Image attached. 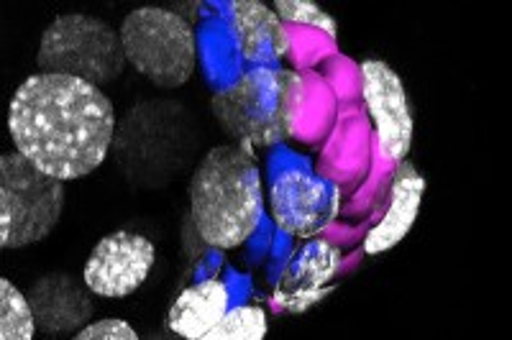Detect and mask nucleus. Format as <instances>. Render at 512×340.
<instances>
[{
	"label": "nucleus",
	"instance_id": "1",
	"mask_svg": "<svg viewBox=\"0 0 512 340\" xmlns=\"http://www.w3.org/2000/svg\"><path fill=\"white\" fill-rule=\"evenodd\" d=\"M113 128L116 113L108 95L67 75L29 77L8 110L18 154L59 182L95 172L111 149Z\"/></svg>",
	"mask_w": 512,
	"mask_h": 340
},
{
	"label": "nucleus",
	"instance_id": "2",
	"mask_svg": "<svg viewBox=\"0 0 512 340\" xmlns=\"http://www.w3.org/2000/svg\"><path fill=\"white\" fill-rule=\"evenodd\" d=\"M192 223L213 248H236L259 228L262 174L249 144L216 146L190 182Z\"/></svg>",
	"mask_w": 512,
	"mask_h": 340
},
{
	"label": "nucleus",
	"instance_id": "3",
	"mask_svg": "<svg viewBox=\"0 0 512 340\" xmlns=\"http://www.w3.org/2000/svg\"><path fill=\"white\" fill-rule=\"evenodd\" d=\"M297 103L300 77L295 72L256 67L213 95V113L223 131L241 144L277 146L292 133Z\"/></svg>",
	"mask_w": 512,
	"mask_h": 340
},
{
	"label": "nucleus",
	"instance_id": "4",
	"mask_svg": "<svg viewBox=\"0 0 512 340\" xmlns=\"http://www.w3.org/2000/svg\"><path fill=\"white\" fill-rule=\"evenodd\" d=\"M36 64L44 75H67L93 87L111 85L123 72V44L116 29L93 16H57L41 36Z\"/></svg>",
	"mask_w": 512,
	"mask_h": 340
},
{
	"label": "nucleus",
	"instance_id": "5",
	"mask_svg": "<svg viewBox=\"0 0 512 340\" xmlns=\"http://www.w3.org/2000/svg\"><path fill=\"white\" fill-rule=\"evenodd\" d=\"M123 57L157 87L175 90L195 72V34L185 18L164 8H136L123 18Z\"/></svg>",
	"mask_w": 512,
	"mask_h": 340
},
{
	"label": "nucleus",
	"instance_id": "6",
	"mask_svg": "<svg viewBox=\"0 0 512 340\" xmlns=\"http://www.w3.org/2000/svg\"><path fill=\"white\" fill-rule=\"evenodd\" d=\"M0 187L11 200V238L8 248L44 241L57 228L64 208V182L39 172L18 151L0 156Z\"/></svg>",
	"mask_w": 512,
	"mask_h": 340
},
{
	"label": "nucleus",
	"instance_id": "7",
	"mask_svg": "<svg viewBox=\"0 0 512 340\" xmlns=\"http://www.w3.org/2000/svg\"><path fill=\"white\" fill-rule=\"evenodd\" d=\"M361 95L367 103L369 116L377 126L379 146L392 162H402L413 144V113L400 77L390 64L369 59L361 64Z\"/></svg>",
	"mask_w": 512,
	"mask_h": 340
},
{
	"label": "nucleus",
	"instance_id": "8",
	"mask_svg": "<svg viewBox=\"0 0 512 340\" xmlns=\"http://www.w3.org/2000/svg\"><path fill=\"white\" fill-rule=\"evenodd\" d=\"M157 251L144 236L118 231L93 248L82 279L103 297H128L146 282Z\"/></svg>",
	"mask_w": 512,
	"mask_h": 340
},
{
	"label": "nucleus",
	"instance_id": "9",
	"mask_svg": "<svg viewBox=\"0 0 512 340\" xmlns=\"http://www.w3.org/2000/svg\"><path fill=\"white\" fill-rule=\"evenodd\" d=\"M336 187L305 172L280 174L272 185V215L285 233L310 238L336 218Z\"/></svg>",
	"mask_w": 512,
	"mask_h": 340
},
{
	"label": "nucleus",
	"instance_id": "10",
	"mask_svg": "<svg viewBox=\"0 0 512 340\" xmlns=\"http://www.w3.org/2000/svg\"><path fill=\"white\" fill-rule=\"evenodd\" d=\"M423 192L425 179L420 177L418 169L408 162H397L395 177H392L390 210H387V215L382 218V223H379L377 228H372L369 236L364 238V251H367L369 256L390 251L392 246H397L402 238L408 236L415 218H418Z\"/></svg>",
	"mask_w": 512,
	"mask_h": 340
},
{
	"label": "nucleus",
	"instance_id": "11",
	"mask_svg": "<svg viewBox=\"0 0 512 340\" xmlns=\"http://www.w3.org/2000/svg\"><path fill=\"white\" fill-rule=\"evenodd\" d=\"M231 21L241 54L251 62H277L290 49V41H287L277 13L259 0L231 3Z\"/></svg>",
	"mask_w": 512,
	"mask_h": 340
},
{
	"label": "nucleus",
	"instance_id": "12",
	"mask_svg": "<svg viewBox=\"0 0 512 340\" xmlns=\"http://www.w3.org/2000/svg\"><path fill=\"white\" fill-rule=\"evenodd\" d=\"M26 300H29L34 323L47 333L75 330L93 315L90 300H85L80 289L62 274H54V277L34 284Z\"/></svg>",
	"mask_w": 512,
	"mask_h": 340
},
{
	"label": "nucleus",
	"instance_id": "13",
	"mask_svg": "<svg viewBox=\"0 0 512 340\" xmlns=\"http://www.w3.org/2000/svg\"><path fill=\"white\" fill-rule=\"evenodd\" d=\"M338 269V251L323 241H313L300 251L282 277L277 300H285L287 310H305L323 297V284Z\"/></svg>",
	"mask_w": 512,
	"mask_h": 340
},
{
	"label": "nucleus",
	"instance_id": "14",
	"mask_svg": "<svg viewBox=\"0 0 512 340\" xmlns=\"http://www.w3.org/2000/svg\"><path fill=\"white\" fill-rule=\"evenodd\" d=\"M228 310V289L218 279H208L185 289L169 307V328L187 340H203Z\"/></svg>",
	"mask_w": 512,
	"mask_h": 340
},
{
	"label": "nucleus",
	"instance_id": "15",
	"mask_svg": "<svg viewBox=\"0 0 512 340\" xmlns=\"http://www.w3.org/2000/svg\"><path fill=\"white\" fill-rule=\"evenodd\" d=\"M36 333L29 300L8 279H0V340H31Z\"/></svg>",
	"mask_w": 512,
	"mask_h": 340
},
{
	"label": "nucleus",
	"instance_id": "16",
	"mask_svg": "<svg viewBox=\"0 0 512 340\" xmlns=\"http://www.w3.org/2000/svg\"><path fill=\"white\" fill-rule=\"evenodd\" d=\"M267 338V315L259 307L226 310L203 340H262Z\"/></svg>",
	"mask_w": 512,
	"mask_h": 340
},
{
	"label": "nucleus",
	"instance_id": "17",
	"mask_svg": "<svg viewBox=\"0 0 512 340\" xmlns=\"http://www.w3.org/2000/svg\"><path fill=\"white\" fill-rule=\"evenodd\" d=\"M277 8V18L280 21H287V24H305V26H315V29L326 31L331 39H336V21L328 16L318 3L313 0H277L274 3Z\"/></svg>",
	"mask_w": 512,
	"mask_h": 340
},
{
	"label": "nucleus",
	"instance_id": "18",
	"mask_svg": "<svg viewBox=\"0 0 512 340\" xmlns=\"http://www.w3.org/2000/svg\"><path fill=\"white\" fill-rule=\"evenodd\" d=\"M75 340H136V330L123 320H100L72 335Z\"/></svg>",
	"mask_w": 512,
	"mask_h": 340
},
{
	"label": "nucleus",
	"instance_id": "19",
	"mask_svg": "<svg viewBox=\"0 0 512 340\" xmlns=\"http://www.w3.org/2000/svg\"><path fill=\"white\" fill-rule=\"evenodd\" d=\"M11 225H13L11 200H8L6 190L0 187V251H3V248H8V238H11Z\"/></svg>",
	"mask_w": 512,
	"mask_h": 340
}]
</instances>
